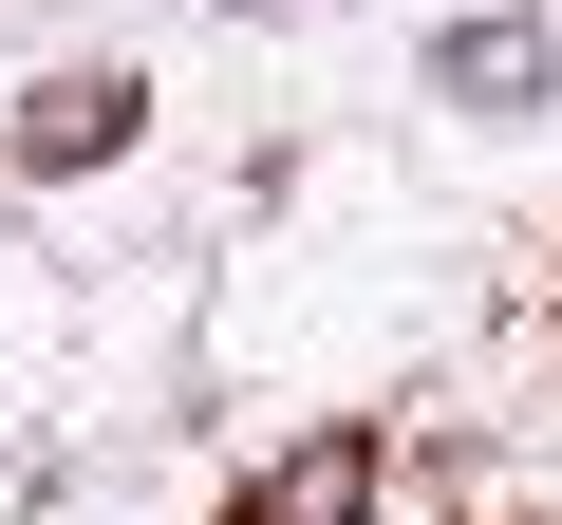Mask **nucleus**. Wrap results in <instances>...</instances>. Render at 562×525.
Listing matches in <instances>:
<instances>
[{
  "label": "nucleus",
  "instance_id": "f257e3e1",
  "mask_svg": "<svg viewBox=\"0 0 562 525\" xmlns=\"http://www.w3.org/2000/svg\"><path fill=\"white\" fill-rule=\"evenodd\" d=\"M357 506H375V450H357V432H319V450H281L225 525H357Z\"/></svg>",
  "mask_w": 562,
  "mask_h": 525
},
{
  "label": "nucleus",
  "instance_id": "f03ea898",
  "mask_svg": "<svg viewBox=\"0 0 562 525\" xmlns=\"http://www.w3.org/2000/svg\"><path fill=\"white\" fill-rule=\"evenodd\" d=\"M132 113H150L132 76H57V94L20 113V169H94V150H132Z\"/></svg>",
  "mask_w": 562,
  "mask_h": 525
},
{
  "label": "nucleus",
  "instance_id": "7ed1b4c3",
  "mask_svg": "<svg viewBox=\"0 0 562 525\" xmlns=\"http://www.w3.org/2000/svg\"><path fill=\"white\" fill-rule=\"evenodd\" d=\"M450 94H469V113H525V94H543V38H525V20H469V38H450Z\"/></svg>",
  "mask_w": 562,
  "mask_h": 525
}]
</instances>
